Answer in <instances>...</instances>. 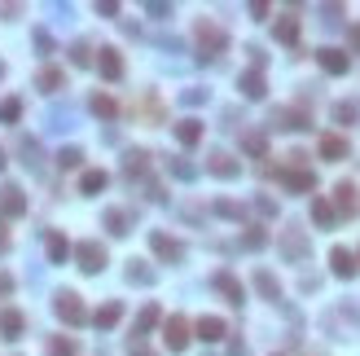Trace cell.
Returning a JSON list of instances; mask_svg holds the SVG:
<instances>
[{
	"label": "cell",
	"mask_w": 360,
	"mask_h": 356,
	"mask_svg": "<svg viewBox=\"0 0 360 356\" xmlns=\"http://www.w3.org/2000/svg\"><path fill=\"white\" fill-rule=\"evenodd\" d=\"M194 44H198L202 62H215V57L229 49V31H224L220 22H211V18H198L194 22Z\"/></svg>",
	"instance_id": "6da1fadb"
},
{
	"label": "cell",
	"mask_w": 360,
	"mask_h": 356,
	"mask_svg": "<svg viewBox=\"0 0 360 356\" xmlns=\"http://www.w3.org/2000/svg\"><path fill=\"white\" fill-rule=\"evenodd\" d=\"M321 326H326L334 339H352L356 330H360V308H352V304H339V308H330V313L321 317Z\"/></svg>",
	"instance_id": "7a4b0ae2"
},
{
	"label": "cell",
	"mask_w": 360,
	"mask_h": 356,
	"mask_svg": "<svg viewBox=\"0 0 360 356\" xmlns=\"http://www.w3.org/2000/svg\"><path fill=\"white\" fill-rule=\"evenodd\" d=\"M53 313H57V322H66V326H83L88 322V308H83V299L75 290H57L53 295Z\"/></svg>",
	"instance_id": "3957f363"
},
{
	"label": "cell",
	"mask_w": 360,
	"mask_h": 356,
	"mask_svg": "<svg viewBox=\"0 0 360 356\" xmlns=\"http://www.w3.org/2000/svg\"><path fill=\"white\" fill-rule=\"evenodd\" d=\"M281 255L290 259V264H303V259L312 255V237L299 229V224H286L281 229Z\"/></svg>",
	"instance_id": "277c9868"
},
{
	"label": "cell",
	"mask_w": 360,
	"mask_h": 356,
	"mask_svg": "<svg viewBox=\"0 0 360 356\" xmlns=\"http://www.w3.org/2000/svg\"><path fill=\"white\" fill-rule=\"evenodd\" d=\"M150 251L159 255L163 264H180V259H185V242L172 237V233H159V229H154V233H150Z\"/></svg>",
	"instance_id": "5b68a950"
},
{
	"label": "cell",
	"mask_w": 360,
	"mask_h": 356,
	"mask_svg": "<svg viewBox=\"0 0 360 356\" xmlns=\"http://www.w3.org/2000/svg\"><path fill=\"white\" fill-rule=\"evenodd\" d=\"M163 343H167V352H185L189 348V317H167L163 322Z\"/></svg>",
	"instance_id": "8992f818"
},
{
	"label": "cell",
	"mask_w": 360,
	"mask_h": 356,
	"mask_svg": "<svg viewBox=\"0 0 360 356\" xmlns=\"http://www.w3.org/2000/svg\"><path fill=\"white\" fill-rule=\"evenodd\" d=\"M75 264H79V273H88V277L101 273L106 268V246L101 242H79L75 246Z\"/></svg>",
	"instance_id": "52a82bcc"
},
{
	"label": "cell",
	"mask_w": 360,
	"mask_h": 356,
	"mask_svg": "<svg viewBox=\"0 0 360 356\" xmlns=\"http://www.w3.org/2000/svg\"><path fill=\"white\" fill-rule=\"evenodd\" d=\"M207 172L220 176V181H237V176H242V163H237L229 150H211L207 154Z\"/></svg>",
	"instance_id": "ba28073f"
},
{
	"label": "cell",
	"mask_w": 360,
	"mask_h": 356,
	"mask_svg": "<svg viewBox=\"0 0 360 356\" xmlns=\"http://www.w3.org/2000/svg\"><path fill=\"white\" fill-rule=\"evenodd\" d=\"M277 181L286 189H294V194H312V189H317V172H308V168H277Z\"/></svg>",
	"instance_id": "9c48e42d"
},
{
	"label": "cell",
	"mask_w": 360,
	"mask_h": 356,
	"mask_svg": "<svg viewBox=\"0 0 360 356\" xmlns=\"http://www.w3.org/2000/svg\"><path fill=\"white\" fill-rule=\"evenodd\" d=\"M272 128H281V132H303V128H312V119H308V110L277 106V110H272Z\"/></svg>",
	"instance_id": "30bf717a"
},
{
	"label": "cell",
	"mask_w": 360,
	"mask_h": 356,
	"mask_svg": "<svg viewBox=\"0 0 360 356\" xmlns=\"http://www.w3.org/2000/svg\"><path fill=\"white\" fill-rule=\"evenodd\" d=\"M211 286L220 290V295H224V299H229L233 308H242V304H246V290H242V281H237L229 268H220V273H215V277H211Z\"/></svg>",
	"instance_id": "8fae6325"
},
{
	"label": "cell",
	"mask_w": 360,
	"mask_h": 356,
	"mask_svg": "<svg viewBox=\"0 0 360 356\" xmlns=\"http://www.w3.org/2000/svg\"><path fill=\"white\" fill-rule=\"evenodd\" d=\"M356 211H360L356 185H352V181H339V185H334V216H347V220H352Z\"/></svg>",
	"instance_id": "7c38bea8"
},
{
	"label": "cell",
	"mask_w": 360,
	"mask_h": 356,
	"mask_svg": "<svg viewBox=\"0 0 360 356\" xmlns=\"http://www.w3.org/2000/svg\"><path fill=\"white\" fill-rule=\"evenodd\" d=\"M132 220H137V216H132L128 207H106V216H101V224H106V233H110V237H128Z\"/></svg>",
	"instance_id": "4fadbf2b"
},
{
	"label": "cell",
	"mask_w": 360,
	"mask_h": 356,
	"mask_svg": "<svg viewBox=\"0 0 360 356\" xmlns=\"http://www.w3.org/2000/svg\"><path fill=\"white\" fill-rule=\"evenodd\" d=\"M18 159H22V168L40 176L44 172V150H40V141L35 137H18Z\"/></svg>",
	"instance_id": "5bb4252c"
},
{
	"label": "cell",
	"mask_w": 360,
	"mask_h": 356,
	"mask_svg": "<svg viewBox=\"0 0 360 356\" xmlns=\"http://www.w3.org/2000/svg\"><path fill=\"white\" fill-rule=\"evenodd\" d=\"M27 211V198H22L18 185H0V220H14Z\"/></svg>",
	"instance_id": "9a60e30c"
},
{
	"label": "cell",
	"mask_w": 360,
	"mask_h": 356,
	"mask_svg": "<svg viewBox=\"0 0 360 356\" xmlns=\"http://www.w3.org/2000/svg\"><path fill=\"white\" fill-rule=\"evenodd\" d=\"M330 268H334V277H343V281H352L356 273H360L356 255L347 251V246H334V251H330Z\"/></svg>",
	"instance_id": "2e32d148"
},
{
	"label": "cell",
	"mask_w": 360,
	"mask_h": 356,
	"mask_svg": "<svg viewBox=\"0 0 360 356\" xmlns=\"http://www.w3.org/2000/svg\"><path fill=\"white\" fill-rule=\"evenodd\" d=\"M317 62H321V70H326V75H347V66H352V57H347L343 49H317Z\"/></svg>",
	"instance_id": "e0dca14e"
},
{
	"label": "cell",
	"mask_w": 360,
	"mask_h": 356,
	"mask_svg": "<svg viewBox=\"0 0 360 356\" xmlns=\"http://www.w3.org/2000/svg\"><path fill=\"white\" fill-rule=\"evenodd\" d=\"M237 88H242V97H250V101H259L263 92H268V79H263V70H242V75H237Z\"/></svg>",
	"instance_id": "ac0fdd59"
},
{
	"label": "cell",
	"mask_w": 360,
	"mask_h": 356,
	"mask_svg": "<svg viewBox=\"0 0 360 356\" xmlns=\"http://www.w3.org/2000/svg\"><path fill=\"white\" fill-rule=\"evenodd\" d=\"M22 330H27V317H22L18 308H5V313H0V339L18 343V339H22Z\"/></svg>",
	"instance_id": "d6986e66"
},
{
	"label": "cell",
	"mask_w": 360,
	"mask_h": 356,
	"mask_svg": "<svg viewBox=\"0 0 360 356\" xmlns=\"http://www.w3.org/2000/svg\"><path fill=\"white\" fill-rule=\"evenodd\" d=\"M97 70L110 79V84H114V79H123V53H119V49H97Z\"/></svg>",
	"instance_id": "ffe728a7"
},
{
	"label": "cell",
	"mask_w": 360,
	"mask_h": 356,
	"mask_svg": "<svg viewBox=\"0 0 360 356\" xmlns=\"http://www.w3.org/2000/svg\"><path fill=\"white\" fill-rule=\"evenodd\" d=\"M347 154H352V146H347V137H339V132H326V137H321V159H330V163H343Z\"/></svg>",
	"instance_id": "44dd1931"
},
{
	"label": "cell",
	"mask_w": 360,
	"mask_h": 356,
	"mask_svg": "<svg viewBox=\"0 0 360 356\" xmlns=\"http://www.w3.org/2000/svg\"><path fill=\"white\" fill-rule=\"evenodd\" d=\"M44 128H49V132H70V128H75V110H70V106H49Z\"/></svg>",
	"instance_id": "7402d4cb"
},
{
	"label": "cell",
	"mask_w": 360,
	"mask_h": 356,
	"mask_svg": "<svg viewBox=\"0 0 360 356\" xmlns=\"http://www.w3.org/2000/svg\"><path fill=\"white\" fill-rule=\"evenodd\" d=\"M35 88L53 97L57 88H66V70H62V66H40V75H35Z\"/></svg>",
	"instance_id": "603a6c76"
},
{
	"label": "cell",
	"mask_w": 360,
	"mask_h": 356,
	"mask_svg": "<svg viewBox=\"0 0 360 356\" xmlns=\"http://www.w3.org/2000/svg\"><path fill=\"white\" fill-rule=\"evenodd\" d=\"M194 330H198V339H202V343H220V339H229V326H224L220 317H198V326H194Z\"/></svg>",
	"instance_id": "cb8c5ba5"
},
{
	"label": "cell",
	"mask_w": 360,
	"mask_h": 356,
	"mask_svg": "<svg viewBox=\"0 0 360 356\" xmlns=\"http://www.w3.org/2000/svg\"><path fill=\"white\" fill-rule=\"evenodd\" d=\"M123 277H128V286H154V277H159V273H154L146 259H128Z\"/></svg>",
	"instance_id": "d4e9b609"
},
{
	"label": "cell",
	"mask_w": 360,
	"mask_h": 356,
	"mask_svg": "<svg viewBox=\"0 0 360 356\" xmlns=\"http://www.w3.org/2000/svg\"><path fill=\"white\" fill-rule=\"evenodd\" d=\"M159 304H146V308H141V317H137V326H132V343H141V339H146L150 335V330L154 326H159Z\"/></svg>",
	"instance_id": "484cf974"
},
{
	"label": "cell",
	"mask_w": 360,
	"mask_h": 356,
	"mask_svg": "<svg viewBox=\"0 0 360 356\" xmlns=\"http://www.w3.org/2000/svg\"><path fill=\"white\" fill-rule=\"evenodd\" d=\"M255 290H259V295H263V299H268V304H281V281L272 277L268 268H255Z\"/></svg>",
	"instance_id": "4316f807"
},
{
	"label": "cell",
	"mask_w": 360,
	"mask_h": 356,
	"mask_svg": "<svg viewBox=\"0 0 360 356\" xmlns=\"http://www.w3.org/2000/svg\"><path fill=\"white\" fill-rule=\"evenodd\" d=\"M119 317H123V304L110 299V304H101L97 313H92V326H97V330H114V326H119Z\"/></svg>",
	"instance_id": "83f0119b"
},
{
	"label": "cell",
	"mask_w": 360,
	"mask_h": 356,
	"mask_svg": "<svg viewBox=\"0 0 360 356\" xmlns=\"http://www.w3.org/2000/svg\"><path fill=\"white\" fill-rule=\"evenodd\" d=\"M44 255H49V264H62V259L70 255V242H66V233H49V237H44Z\"/></svg>",
	"instance_id": "f1b7e54d"
},
{
	"label": "cell",
	"mask_w": 360,
	"mask_h": 356,
	"mask_svg": "<svg viewBox=\"0 0 360 356\" xmlns=\"http://www.w3.org/2000/svg\"><path fill=\"white\" fill-rule=\"evenodd\" d=\"M88 110L110 123V119H119V101H114V97H106V92H92V97H88Z\"/></svg>",
	"instance_id": "f546056e"
},
{
	"label": "cell",
	"mask_w": 360,
	"mask_h": 356,
	"mask_svg": "<svg viewBox=\"0 0 360 356\" xmlns=\"http://www.w3.org/2000/svg\"><path fill=\"white\" fill-rule=\"evenodd\" d=\"M334 123H339V128H347V123H356V119H360V101L356 97H347V101H334Z\"/></svg>",
	"instance_id": "4dcf8cb0"
},
{
	"label": "cell",
	"mask_w": 360,
	"mask_h": 356,
	"mask_svg": "<svg viewBox=\"0 0 360 356\" xmlns=\"http://www.w3.org/2000/svg\"><path fill=\"white\" fill-rule=\"evenodd\" d=\"M272 31H277V40H281V44H290V49H299V18H294V14L277 18V27H272Z\"/></svg>",
	"instance_id": "1f68e13d"
},
{
	"label": "cell",
	"mask_w": 360,
	"mask_h": 356,
	"mask_svg": "<svg viewBox=\"0 0 360 356\" xmlns=\"http://www.w3.org/2000/svg\"><path fill=\"white\" fill-rule=\"evenodd\" d=\"M106 185H110V176H106L101 168H88V172L79 176V194H101Z\"/></svg>",
	"instance_id": "d6a6232c"
},
{
	"label": "cell",
	"mask_w": 360,
	"mask_h": 356,
	"mask_svg": "<svg viewBox=\"0 0 360 356\" xmlns=\"http://www.w3.org/2000/svg\"><path fill=\"white\" fill-rule=\"evenodd\" d=\"M150 168V150H128L123 154V176H146Z\"/></svg>",
	"instance_id": "836d02e7"
},
{
	"label": "cell",
	"mask_w": 360,
	"mask_h": 356,
	"mask_svg": "<svg viewBox=\"0 0 360 356\" xmlns=\"http://www.w3.org/2000/svg\"><path fill=\"white\" fill-rule=\"evenodd\" d=\"M176 141H180V146H198V141H202V123H198V119H180V123H176Z\"/></svg>",
	"instance_id": "e575fe53"
},
{
	"label": "cell",
	"mask_w": 360,
	"mask_h": 356,
	"mask_svg": "<svg viewBox=\"0 0 360 356\" xmlns=\"http://www.w3.org/2000/svg\"><path fill=\"white\" fill-rule=\"evenodd\" d=\"M312 220H317L321 229H334V220H339V216H334V203H330V198H312Z\"/></svg>",
	"instance_id": "d590c367"
},
{
	"label": "cell",
	"mask_w": 360,
	"mask_h": 356,
	"mask_svg": "<svg viewBox=\"0 0 360 356\" xmlns=\"http://www.w3.org/2000/svg\"><path fill=\"white\" fill-rule=\"evenodd\" d=\"M44 356H79V339H70V335H57V339H49V348H44Z\"/></svg>",
	"instance_id": "8d00e7d4"
},
{
	"label": "cell",
	"mask_w": 360,
	"mask_h": 356,
	"mask_svg": "<svg viewBox=\"0 0 360 356\" xmlns=\"http://www.w3.org/2000/svg\"><path fill=\"white\" fill-rule=\"evenodd\" d=\"M242 150L250 159H268V137L263 132H242Z\"/></svg>",
	"instance_id": "74e56055"
},
{
	"label": "cell",
	"mask_w": 360,
	"mask_h": 356,
	"mask_svg": "<svg viewBox=\"0 0 360 356\" xmlns=\"http://www.w3.org/2000/svg\"><path fill=\"white\" fill-rule=\"evenodd\" d=\"M97 62V49H92L88 40H75L70 44V66H92Z\"/></svg>",
	"instance_id": "f35d334b"
},
{
	"label": "cell",
	"mask_w": 360,
	"mask_h": 356,
	"mask_svg": "<svg viewBox=\"0 0 360 356\" xmlns=\"http://www.w3.org/2000/svg\"><path fill=\"white\" fill-rule=\"evenodd\" d=\"M167 172H172L176 181H194V176H198V168L189 159H167Z\"/></svg>",
	"instance_id": "ab89813d"
},
{
	"label": "cell",
	"mask_w": 360,
	"mask_h": 356,
	"mask_svg": "<svg viewBox=\"0 0 360 356\" xmlns=\"http://www.w3.org/2000/svg\"><path fill=\"white\" fill-rule=\"evenodd\" d=\"M22 119V101L18 97H0V123H18Z\"/></svg>",
	"instance_id": "60d3db41"
},
{
	"label": "cell",
	"mask_w": 360,
	"mask_h": 356,
	"mask_svg": "<svg viewBox=\"0 0 360 356\" xmlns=\"http://www.w3.org/2000/svg\"><path fill=\"white\" fill-rule=\"evenodd\" d=\"M79 163H83V150H79V146H66V150H57V168H62V172L79 168Z\"/></svg>",
	"instance_id": "b9f144b4"
},
{
	"label": "cell",
	"mask_w": 360,
	"mask_h": 356,
	"mask_svg": "<svg viewBox=\"0 0 360 356\" xmlns=\"http://www.w3.org/2000/svg\"><path fill=\"white\" fill-rule=\"evenodd\" d=\"M263 242H268V233H263V229H259V224H250V229L242 233V246H246V251H259V246H263Z\"/></svg>",
	"instance_id": "7bdbcfd3"
},
{
	"label": "cell",
	"mask_w": 360,
	"mask_h": 356,
	"mask_svg": "<svg viewBox=\"0 0 360 356\" xmlns=\"http://www.w3.org/2000/svg\"><path fill=\"white\" fill-rule=\"evenodd\" d=\"M31 40H35V49H40V57H53V53H57L53 35H49V31H44V27H40V31H35V35H31Z\"/></svg>",
	"instance_id": "ee69618b"
},
{
	"label": "cell",
	"mask_w": 360,
	"mask_h": 356,
	"mask_svg": "<svg viewBox=\"0 0 360 356\" xmlns=\"http://www.w3.org/2000/svg\"><path fill=\"white\" fill-rule=\"evenodd\" d=\"M215 216H229V220H242L246 211H242V203H229V198H220L215 203Z\"/></svg>",
	"instance_id": "f6af8a7d"
},
{
	"label": "cell",
	"mask_w": 360,
	"mask_h": 356,
	"mask_svg": "<svg viewBox=\"0 0 360 356\" xmlns=\"http://www.w3.org/2000/svg\"><path fill=\"white\" fill-rule=\"evenodd\" d=\"M207 97H211L207 88H185V92H180V106H202Z\"/></svg>",
	"instance_id": "bcb514c9"
},
{
	"label": "cell",
	"mask_w": 360,
	"mask_h": 356,
	"mask_svg": "<svg viewBox=\"0 0 360 356\" xmlns=\"http://www.w3.org/2000/svg\"><path fill=\"white\" fill-rule=\"evenodd\" d=\"M146 198H150V203H167V189L159 181H146Z\"/></svg>",
	"instance_id": "7dc6e473"
},
{
	"label": "cell",
	"mask_w": 360,
	"mask_h": 356,
	"mask_svg": "<svg viewBox=\"0 0 360 356\" xmlns=\"http://www.w3.org/2000/svg\"><path fill=\"white\" fill-rule=\"evenodd\" d=\"M146 14H150V18H172V5H163V0H150Z\"/></svg>",
	"instance_id": "c3c4849f"
},
{
	"label": "cell",
	"mask_w": 360,
	"mask_h": 356,
	"mask_svg": "<svg viewBox=\"0 0 360 356\" xmlns=\"http://www.w3.org/2000/svg\"><path fill=\"white\" fill-rule=\"evenodd\" d=\"M255 207H259V216H277V203H272V198H255Z\"/></svg>",
	"instance_id": "681fc988"
},
{
	"label": "cell",
	"mask_w": 360,
	"mask_h": 356,
	"mask_svg": "<svg viewBox=\"0 0 360 356\" xmlns=\"http://www.w3.org/2000/svg\"><path fill=\"white\" fill-rule=\"evenodd\" d=\"M0 18L14 22V18H22V9H18V5H0Z\"/></svg>",
	"instance_id": "f907efd6"
},
{
	"label": "cell",
	"mask_w": 360,
	"mask_h": 356,
	"mask_svg": "<svg viewBox=\"0 0 360 356\" xmlns=\"http://www.w3.org/2000/svg\"><path fill=\"white\" fill-rule=\"evenodd\" d=\"M321 14H326V22H330V27H334V22H339V18H343V9H339V5H326V9H321Z\"/></svg>",
	"instance_id": "816d5d0a"
},
{
	"label": "cell",
	"mask_w": 360,
	"mask_h": 356,
	"mask_svg": "<svg viewBox=\"0 0 360 356\" xmlns=\"http://www.w3.org/2000/svg\"><path fill=\"white\" fill-rule=\"evenodd\" d=\"M97 14H106V18H114V14H119V5H114V0H101V5H97Z\"/></svg>",
	"instance_id": "f5cc1de1"
},
{
	"label": "cell",
	"mask_w": 360,
	"mask_h": 356,
	"mask_svg": "<svg viewBox=\"0 0 360 356\" xmlns=\"http://www.w3.org/2000/svg\"><path fill=\"white\" fill-rule=\"evenodd\" d=\"M132 356H159V352H150L146 343H132Z\"/></svg>",
	"instance_id": "db71d44e"
},
{
	"label": "cell",
	"mask_w": 360,
	"mask_h": 356,
	"mask_svg": "<svg viewBox=\"0 0 360 356\" xmlns=\"http://www.w3.org/2000/svg\"><path fill=\"white\" fill-rule=\"evenodd\" d=\"M229 356H246V343H237V339H233V343H229Z\"/></svg>",
	"instance_id": "11a10c76"
},
{
	"label": "cell",
	"mask_w": 360,
	"mask_h": 356,
	"mask_svg": "<svg viewBox=\"0 0 360 356\" xmlns=\"http://www.w3.org/2000/svg\"><path fill=\"white\" fill-rule=\"evenodd\" d=\"M14 290V281H9V273H0V295H9Z\"/></svg>",
	"instance_id": "9f6ffc18"
},
{
	"label": "cell",
	"mask_w": 360,
	"mask_h": 356,
	"mask_svg": "<svg viewBox=\"0 0 360 356\" xmlns=\"http://www.w3.org/2000/svg\"><path fill=\"white\" fill-rule=\"evenodd\" d=\"M352 49L360 53V27H352Z\"/></svg>",
	"instance_id": "6f0895ef"
},
{
	"label": "cell",
	"mask_w": 360,
	"mask_h": 356,
	"mask_svg": "<svg viewBox=\"0 0 360 356\" xmlns=\"http://www.w3.org/2000/svg\"><path fill=\"white\" fill-rule=\"evenodd\" d=\"M5 246H9V237H5V220H0V251H5Z\"/></svg>",
	"instance_id": "680465c9"
},
{
	"label": "cell",
	"mask_w": 360,
	"mask_h": 356,
	"mask_svg": "<svg viewBox=\"0 0 360 356\" xmlns=\"http://www.w3.org/2000/svg\"><path fill=\"white\" fill-rule=\"evenodd\" d=\"M5 163H9V154H5V146H0V172H5Z\"/></svg>",
	"instance_id": "91938a15"
}]
</instances>
